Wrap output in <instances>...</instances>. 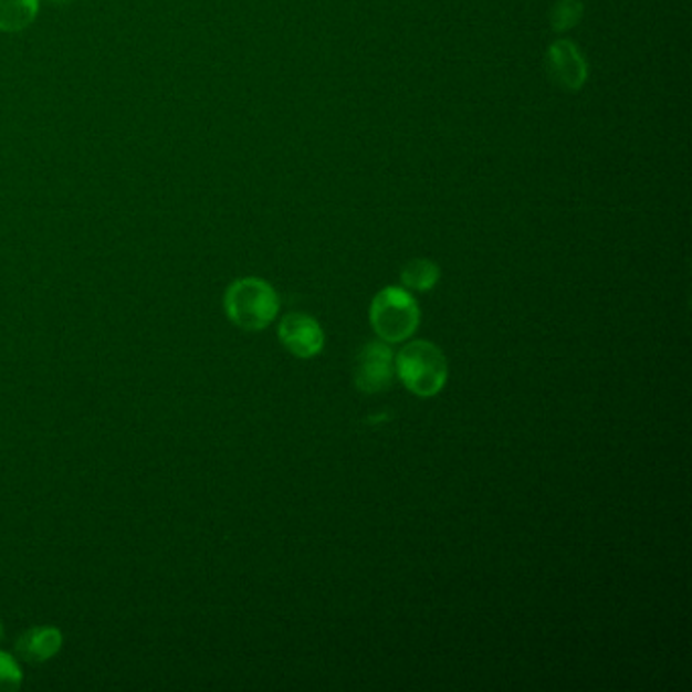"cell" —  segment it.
Here are the masks:
<instances>
[{
	"label": "cell",
	"instance_id": "1",
	"mask_svg": "<svg viewBox=\"0 0 692 692\" xmlns=\"http://www.w3.org/2000/svg\"><path fill=\"white\" fill-rule=\"evenodd\" d=\"M279 295L266 281L256 276L238 279L223 295L228 319L247 332H262L279 315Z\"/></svg>",
	"mask_w": 692,
	"mask_h": 692
},
{
	"label": "cell",
	"instance_id": "2",
	"mask_svg": "<svg viewBox=\"0 0 692 692\" xmlns=\"http://www.w3.org/2000/svg\"><path fill=\"white\" fill-rule=\"evenodd\" d=\"M396 374L412 395L431 398L443 390L449 376L445 354L431 342H412L398 352Z\"/></svg>",
	"mask_w": 692,
	"mask_h": 692
},
{
	"label": "cell",
	"instance_id": "3",
	"mask_svg": "<svg viewBox=\"0 0 692 692\" xmlns=\"http://www.w3.org/2000/svg\"><path fill=\"white\" fill-rule=\"evenodd\" d=\"M421 311L410 293L400 286L380 291L370 307V323L376 335L386 344H400L417 332Z\"/></svg>",
	"mask_w": 692,
	"mask_h": 692
},
{
	"label": "cell",
	"instance_id": "4",
	"mask_svg": "<svg viewBox=\"0 0 692 692\" xmlns=\"http://www.w3.org/2000/svg\"><path fill=\"white\" fill-rule=\"evenodd\" d=\"M392 378H395L392 349L380 342H371L368 346L361 347L354 370V382L358 386L359 392L364 395L382 392L390 388Z\"/></svg>",
	"mask_w": 692,
	"mask_h": 692
},
{
	"label": "cell",
	"instance_id": "5",
	"mask_svg": "<svg viewBox=\"0 0 692 692\" xmlns=\"http://www.w3.org/2000/svg\"><path fill=\"white\" fill-rule=\"evenodd\" d=\"M279 337L293 356L303 359L322 354L325 344L322 325L305 313H289L279 325Z\"/></svg>",
	"mask_w": 692,
	"mask_h": 692
},
{
	"label": "cell",
	"instance_id": "6",
	"mask_svg": "<svg viewBox=\"0 0 692 692\" xmlns=\"http://www.w3.org/2000/svg\"><path fill=\"white\" fill-rule=\"evenodd\" d=\"M546 63L558 86L579 90L587 80V63L573 41L560 39L553 43L546 55Z\"/></svg>",
	"mask_w": 692,
	"mask_h": 692
},
{
	"label": "cell",
	"instance_id": "7",
	"mask_svg": "<svg viewBox=\"0 0 692 692\" xmlns=\"http://www.w3.org/2000/svg\"><path fill=\"white\" fill-rule=\"evenodd\" d=\"M63 646L62 631L53 626H38L27 630L17 640V652L31 664H43L51 660L53 656L60 654Z\"/></svg>",
	"mask_w": 692,
	"mask_h": 692
},
{
	"label": "cell",
	"instance_id": "8",
	"mask_svg": "<svg viewBox=\"0 0 692 692\" xmlns=\"http://www.w3.org/2000/svg\"><path fill=\"white\" fill-rule=\"evenodd\" d=\"M39 4L41 0H0V31H25L38 19Z\"/></svg>",
	"mask_w": 692,
	"mask_h": 692
},
{
	"label": "cell",
	"instance_id": "9",
	"mask_svg": "<svg viewBox=\"0 0 692 692\" xmlns=\"http://www.w3.org/2000/svg\"><path fill=\"white\" fill-rule=\"evenodd\" d=\"M402 285L412 289V291H431L439 279H441V269L434 264L433 260L417 259L410 260L407 266L402 269Z\"/></svg>",
	"mask_w": 692,
	"mask_h": 692
},
{
	"label": "cell",
	"instance_id": "10",
	"mask_svg": "<svg viewBox=\"0 0 692 692\" xmlns=\"http://www.w3.org/2000/svg\"><path fill=\"white\" fill-rule=\"evenodd\" d=\"M581 0H558L551 14V21L557 31H569L581 21Z\"/></svg>",
	"mask_w": 692,
	"mask_h": 692
},
{
	"label": "cell",
	"instance_id": "11",
	"mask_svg": "<svg viewBox=\"0 0 692 692\" xmlns=\"http://www.w3.org/2000/svg\"><path fill=\"white\" fill-rule=\"evenodd\" d=\"M23 686V670L9 652L0 650V692L19 691Z\"/></svg>",
	"mask_w": 692,
	"mask_h": 692
},
{
	"label": "cell",
	"instance_id": "12",
	"mask_svg": "<svg viewBox=\"0 0 692 692\" xmlns=\"http://www.w3.org/2000/svg\"><path fill=\"white\" fill-rule=\"evenodd\" d=\"M51 2H55V4H65V2H70V0H51Z\"/></svg>",
	"mask_w": 692,
	"mask_h": 692
},
{
	"label": "cell",
	"instance_id": "13",
	"mask_svg": "<svg viewBox=\"0 0 692 692\" xmlns=\"http://www.w3.org/2000/svg\"><path fill=\"white\" fill-rule=\"evenodd\" d=\"M4 638V630H2V623H0V640Z\"/></svg>",
	"mask_w": 692,
	"mask_h": 692
}]
</instances>
